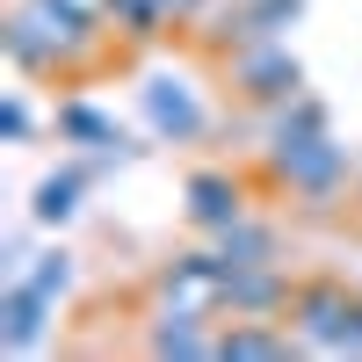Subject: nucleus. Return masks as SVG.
Returning a JSON list of instances; mask_svg holds the SVG:
<instances>
[{
  "mask_svg": "<svg viewBox=\"0 0 362 362\" xmlns=\"http://www.w3.org/2000/svg\"><path fill=\"white\" fill-rule=\"evenodd\" d=\"M145 124H153L160 138H174V145H189V138H203V102H196V87L189 80H174V73H160V80H145Z\"/></svg>",
  "mask_w": 362,
  "mask_h": 362,
  "instance_id": "0eeeda50",
  "label": "nucleus"
},
{
  "mask_svg": "<svg viewBox=\"0 0 362 362\" xmlns=\"http://www.w3.org/2000/svg\"><path fill=\"white\" fill-rule=\"evenodd\" d=\"M290 348H305V341L283 334V326H261V319H232L218 334V355L225 362H268V355H290Z\"/></svg>",
  "mask_w": 362,
  "mask_h": 362,
  "instance_id": "9d476101",
  "label": "nucleus"
},
{
  "mask_svg": "<svg viewBox=\"0 0 362 362\" xmlns=\"http://www.w3.org/2000/svg\"><path fill=\"white\" fill-rule=\"evenodd\" d=\"M51 305H58V297H44L37 283H8V290H0V348L29 355L44 341V326H51Z\"/></svg>",
  "mask_w": 362,
  "mask_h": 362,
  "instance_id": "6e6552de",
  "label": "nucleus"
},
{
  "mask_svg": "<svg viewBox=\"0 0 362 362\" xmlns=\"http://www.w3.org/2000/svg\"><path fill=\"white\" fill-rule=\"evenodd\" d=\"M189 218L218 239L225 225H239L247 218V189H239V174H218V167H203V174H189Z\"/></svg>",
  "mask_w": 362,
  "mask_h": 362,
  "instance_id": "1a4fd4ad",
  "label": "nucleus"
},
{
  "mask_svg": "<svg viewBox=\"0 0 362 362\" xmlns=\"http://www.w3.org/2000/svg\"><path fill=\"white\" fill-rule=\"evenodd\" d=\"M290 334L319 355H362V297L341 276H312L290 297Z\"/></svg>",
  "mask_w": 362,
  "mask_h": 362,
  "instance_id": "f03ea898",
  "label": "nucleus"
},
{
  "mask_svg": "<svg viewBox=\"0 0 362 362\" xmlns=\"http://www.w3.org/2000/svg\"><path fill=\"white\" fill-rule=\"evenodd\" d=\"M0 44L22 73H73L102 51V22L66 8V0H15L0 22Z\"/></svg>",
  "mask_w": 362,
  "mask_h": 362,
  "instance_id": "f257e3e1",
  "label": "nucleus"
},
{
  "mask_svg": "<svg viewBox=\"0 0 362 362\" xmlns=\"http://www.w3.org/2000/svg\"><path fill=\"white\" fill-rule=\"evenodd\" d=\"M348 174H355L348 145H334L326 131H312V138H268V181L290 189V196H305V203H334L348 189Z\"/></svg>",
  "mask_w": 362,
  "mask_h": 362,
  "instance_id": "7ed1b4c3",
  "label": "nucleus"
},
{
  "mask_svg": "<svg viewBox=\"0 0 362 362\" xmlns=\"http://www.w3.org/2000/svg\"><path fill=\"white\" fill-rule=\"evenodd\" d=\"M0 131H8V145H22V138H29V102H22V95L0 102Z\"/></svg>",
  "mask_w": 362,
  "mask_h": 362,
  "instance_id": "dca6fc26",
  "label": "nucleus"
},
{
  "mask_svg": "<svg viewBox=\"0 0 362 362\" xmlns=\"http://www.w3.org/2000/svg\"><path fill=\"white\" fill-rule=\"evenodd\" d=\"M58 138H66V145H87V153H109V160H116V145H124L116 116H102L95 102H66V109H58Z\"/></svg>",
  "mask_w": 362,
  "mask_h": 362,
  "instance_id": "9b49d317",
  "label": "nucleus"
},
{
  "mask_svg": "<svg viewBox=\"0 0 362 362\" xmlns=\"http://www.w3.org/2000/svg\"><path fill=\"white\" fill-rule=\"evenodd\" d=\"M312 131H326V109H319L312 95H290V102H283V116H276V131H268V138H312Z\"/></svg>",
  "mask_w": 362,
  "mask_h": 362,
  "instance_id": "2eb2a0df",
  "label": "nucleus"
},
{
  "mask_svg": "<svg viewBox=\"0 0 362 362\" xmlns=\"http://www.w3.org/2000/svg\"><path fill=\"white\" fill-rule=\"evenodd\" d=\"M225 73L232 87L247 102H290V95H305V66L290 58L283 37H247V44H232L225 51Z\"/></svg>",
  "mask_w": 362,
  "mask_h": 362,
  "instance_id": "20e7f679",
  "label": "nucleus"
},
{
  "mask_svg": "<svg viewBox=\"0 0 362 362\" xmlns=\"http://www.w3.org/2000/svg\"><path fill=\"white\" fill-rule=\"evenodd\" d=\"M87 174H95V160H80V167H66V174H44V181H37V203H29V218H37V225H66L73 210H80Z\"/></svg>",
  "mask_w": 362,
  "mask_h": 362,
  "instance_id": "f8f14e48",
  "label": "nucleus"
},
{
  "mask_svg": "<svg viewBox=\"0 0 362 362\" xmlns=\"http://www.w3.org/2000/svg\"><path fill=\"white\" fill-rule=\"evenodd\" d=\"M297 283L283 276V261H225V312L232 319H276L290 312Z\"/></svg>",
  "mask_w": 362,
  "mask_h": 362,
  "instance_id": "423d86ee",
  "label": "nucleus"
},
{
  "mask_svg": "<svg viewBox=\"0 0 362 362\" xmlns=\"http://www.w3.org/2000/svg\"><path fill=\"white\" fill-rule=\"evenodd\" d=\"M8 283H37L44 297H66L73 290V254H29V268H22V276H8Z\"/></svg>",
  "mask_w": 362,
  "mask_h": 362,
  "instance_id": "4468645a",
  "label": "nucleus"
},
{
  "mask_svg": "<svg viewBox=\"0 0 362 362\" xmlns=\"http://www.w3.org/2000/svg\"><path fill=\"white\" fill-rule=\"evenodd\" d=\"M160 312H181V319H218L225 312V254H174L160 268Z\"/></svg>",
  "mask_w": 362,
  "mask_h": 362,
  "instance_id": "39448f33",
  "label": "nucleus"
},
{
  "mask_svg": "<svg viewBox=\"0 0 362 362\" xmlns=\"http://www.w3.org/2000/svg\"><path fill=\"white\" fill-rule=\"evenodd\" d=\"M218 254H225V261H276V232L254 225V218H239V225L218 232Z\"/></svg>",
  "mask_w": 362,
  "mask_h": 362,
  "instance_id": "ddd939ff",
  "label": "nucleus"
}]
</instances>
